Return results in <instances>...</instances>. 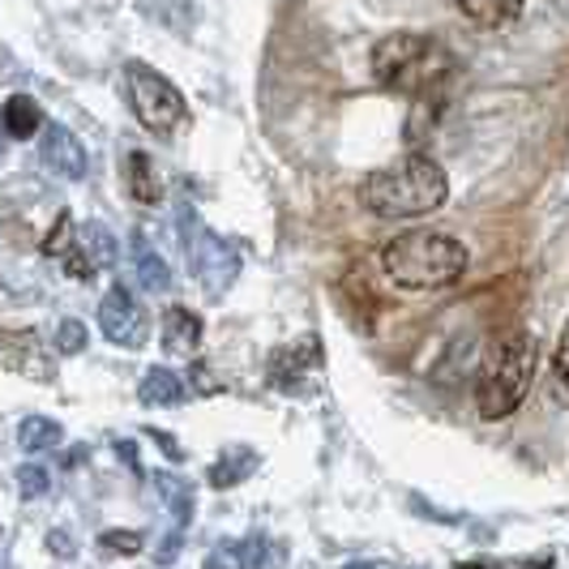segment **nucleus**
<instances>
[{
  "instance_id": "nucleus-1",
  "label": "nucleus",
  "mask_w": 569,
  "mask_h": 569,
  "mask_svg": "<svg viewBox=\"0 0 569 569\" xmlns=\"http://www.w3.org/2000/svg\"><path fill=\"white\" fill-rule=\"evenodd\" d=\"M455 73V57L432 34H390L372 48V78L402 99H437Z\"/></svg>"
},
{
  "instance_id": "nucleus-2",
  "label": "nucleus",
  "mask_w": 569,
  "mask_h": 569,
  "mask_svg": "<svg viewBox=\"0 0 569 569\" xmlns=\"http://www.w3.org/2000/svg\"><path fill=\"white\" fill-rule=\"evenodd\" d=\"M450 193L446 171L437 168L428 154H402L390 168L372 171L360 184V201L377 219H420L432 214Z\"/></svg>"
},
{
  "instance_id": "nucleus-3",
  "label": "nucleus",
  "mask_w": 569,
  "mask_h": 569,
  "mask_svg": "<svg viewBox=\"0 0 569 569\" xmlns=\"http://www.w3.org/2000/svg\"><path fill=\"white\" fill-rule=\"evenodd\" d=\"M536 360H540V342L536 335L518 330V335H501L488 347L485 365L476 372V411L485 420H506L513 416L531 381H536Z\"/></svg>"
},
{
  "instance_id": "nucleus-4",
  "label": "nucleus",
  "mask_w": 569,
  "mask_h": 569,
  "mask_svg": "<svg viewBox=\"0 0 569 569\" xmlns=\"http://www.w3.org/2000/svg\"><path fill=\"white\" fill-rule=\"evenodd\" d=\"M381 266L407 291H437L462 279L467 249L446 231H402L386 244Z\"/></svg>"
},
{
  "instance_id": "nucleus-5",
  "label": "nucleus",
  "mask_w": 569,
  "mask_h": 569,
  "mask_svg": "<svg viewBox=\"0 0 569 569\" xmlns=\"http://www.w3.org/2000/svg\"><path fill=\"white\" fill-rule=\"evenodd\" d=\"M124 94H129V108L142 120L154 138H171L180 124H184V94L176 90V82H168L159 69H150L142 60H129L124 64Z\"/></svg>"
},
{
  "instance_id": "nucleus-6",
  "label": "nucleus",
  "mask_w": 569,
  "mask_h": 569,
  "mask_svg": "<svg viewBox=\"0 0 569 569\" xmlns=\"http://www.w3.org/2000/svg\"><path fill=\"white\" fill-rule=\"evenodd\" d=\"M180 244H184V257L198 274V283L210 291V296H223L236 274H240V253L231 249L228 240H219L214 231L201 223L189 206H180Z\"/></svg>"
},
{
  "instance_id": "nucleus-7",
  "label": "nucleus",
  "mask_w": 569,
  "mask_h": 569,
  "mask_svg": "<svg viewBox=\"0 0 569 569\" xmlns=\"http://www.w3.org/2000/svg\"><path fill=\"white\" fill-rule=\"evenodd\" d=\"M99 330H103V339H112L116 347L138 351V347H146V335H150V317H146V309L138 300H129L124 287H112V291L99 300Z\"/></svg>"
},
{
  "instance_id": "nucleus-8",
  "label": "nucleus",
  "mask_w": 569,
  "mask_h": 569,
  "mask_svg": "<svg viewBox=\"0 0 569 569\" xmlns=\"http://www.w3.org/2000/svg\"><path fill=\"white\" fill-rule=\"evenodd\" d=\"M64 274H78L90 279L99 266H116V240L103 223H86L82 231H69V244H64Z\"/></svg>"
},
{
  "instance_id": "nucleus-9",
  "label": "nucleus",
  "mask_w": 569,
  "mask_h": 569,
  "mask_svg": "<svg viewBox=\"0 0 569 569\" xmlns=\"http://www.w3.org/2000/svg\"><path fill=\"white\" fill-rule=\"evenodd\" d=\"M39 159H43V168L52 171V176H60V180H82L86 176L82 142H78L69 129H60V124H48V129H43Z\"/></svg>"
},
{
  "instance_id": "nucleus-10",
  "label": "nucleus",
  "mask_w": 569,
  "mask_h": 569,
  "mask_svg": "<svg viewBox=\"0 0 569 569\" xmlns=\"http://www.w3.org/2000/svg\"><path fill=\"white\" fill-rule=\"evenodd\" d=\"M124 184H129V198L146 201V206H154V201L163 198V180L154 171V159L142 154V150H129L124 154Z\"/></svg>"
},
{
  "instance_id": "nucleus-11",
  "label": "nucleus",
  "mask_w": 569,
  "mask_h": 569,
  "mask_svg": "<svg viewBox=\"0 0 569 569\" xmlns=\"http://www.w3.org/2000/svg\"><path fill=\"white\" fill-rule=\"evenodd\" d=\"M198 342H201V317L189 313V309H168V317H163V351L189 356V351H198Z\"/></svg>"
},
{
  "instance_id": "nucleus-12",
  "label": "nucleus",
  "mask_w": 569,
  "mask_h": 569,
  "mask_svg": "<svg viewBox=\"0 0 569 569\" xmlns=\"http://www.w3.org/2000/svg\"><path fill=\"white\" fill-rule=\"evenodd\" d=\"M458 9H462L476 27L501 30V27H510V22H518L522 0H458Z\"/></svg>"
},
{
  "instance_id": "nucleus-13",
  "label": "nucleus",
  "mask_w": 569,
  "mask_h": 569,
  "mask_svg": "<svg viewBox=\"0 0 569 569\" xmlns=\"http://www.w3.org/2000/svg\"><path fill=\"white\" fill-rule=\"evenodd\" d=\"M138 395L150 407H180L184 402V381L171 369H150L142 377V386H138Z\"/></svg>"
},
{
  "instance_id": "nucleus-14",
  "label": "nucleus",
  "mask_w": 569,
  "mask_h": 569,
  "mask_svg": "<svg viewBox=\"0 0 569 569\" xmlns=\"http://www.w3.org/2000/svg\"><path fill=\"white\" fill-rule=\"evenodd\" d=\"M133 270H138V283H142L146 291H168L171 287L168 261L154 253L142 236H133Z\"/></svg>"
},
{
  "instance_id": "nucleus-15",
  "label": "nucleus",
  "mask_w": 569,
  "mask_h": 569,
  "mask_svg": "<svg viewBox=\"0 0 569 569\" xmlns=\"http://www.w3.org/2000/svg\"><path fill=\"white\" fill-rule=\"evenodd\" d=\"M39 124H43V112H39V103H34L30 94H13V99L4 103V129H9L13 138H34Z\"/></svg>"
},
{
  "instance_id": "nucleus-16",
  "label": "nucleus",
  "mask_w": 569,
  "mask_h": 569,
  "mask_svg": "<svg viewBox=\"0 0 569 569\" xmlns=\"http://www.w3.org/2000/svg\"><path fill=\"white\" fill-rule=\"evenodd\" d=\"M253 467H257V455H253V450H236V446H231L228 455H223L219 462H214V467H210V485H214V488L240 485V480H244V476H249Z\"/></svg>"
},
{
  "instance_id": "nucleus-17",
  "label": "nucleus",
  "mask_w": 569,
  "mask_h": 569,
  "mask_svg": "<svg viewBox=\"0 0 569 569\" xmlns=\"http://www.w3.org/2000/svg\"><path fill=\"white\" fill-rule=\"evenodd\" d=\"M60 425L57 420H48V416H30V420H22V450H30V455H43V450H52V446H60Z\"/></svg>"
},
{
  "instance_id": "nucleus-18",
  "label": "nucleus",
  "mask_w": 569,
  "mask_h": 569,
  "mask_svg": "<svg viewBox=\"0 0 569 569\" xmlns=\"http://www.w3.org/2000/svg\"><path fill=\"white\" fill-rule=\"evenodd\" d=\"M257 543H261L257 536L253 540L231 543V548H223V552H214V557H210V566H266V561H274V557H279V552H270V548L261 552Z\"/></svg>"
},
{
  "instance_id": "nucleus-19",
  "label": "nucleus",
  "mask_w": 569,
  "mask_h": 569,
  "mask_svg": "<svg viewBox=\"0 0 569 569\" xmlns=\"http://www.w3.org/2000/svg\"><path fill=\"white\" fill-rule=\"evenodd\" d=\"M552 395L569 407V326L561 330V342H557V356H552Z\"/></svg>"
},
{
  "instance_id": "nucleus-20",
  "label": "nucleus",
  "mask_w": 569,
  "mask_h": 569,
  "mask_svg": "<svg viewBox=\"0 0 569 569\" xmlns=\"http://www.w3.org/2000/svg\"><path fill=\"white\" fill-rule=\"evenodd\" d=\"M57 347L64 351V356H78V351L86 347V326H82V321H73V317H69V321H60V326H57Z\"/></svg>"
},
{
  "instance_id": "nucleus-21",
  "label": "nucleus",
  "mask_w": 569,
  "mask_h": 569,
  "mask_svg": "<svg viewBox=\"0 0 569 569\" xmlns=\"http://www.w3.org/2000/svg\"><path fill=\"white\" fill-rule=\"evenodd\" d=\"M22 492L27 497H43L48 492V467H39V462H30V467H22Z\"/></svg>"
}]
</instances>
